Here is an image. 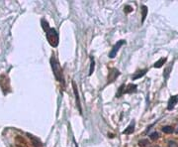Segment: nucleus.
Segmentation results:
<instances>
[{"instance_id": "3", "label": "nucleus", "mask_w": 178, "mask_h": 147, "mask_svg": "<svg viewBox=\"0 0 178 147\" xmlns=\"http://www.w3.org/2000/svg\"><path fill=\"white\" fill-rule=\"evenodd\" d=\"M0 88H2L3 94H6L10 91V81L6 75L0 76Z\"/></svg>"}, {"instance_id": "16", "label": "nucleus", "mask_w": 178, "mask_h": 147, "mask_svg": "<svg viewBox=\"0 0 178 147\" xmlns=\"http://www.w3.org/2000/svg\"><path fill=\"white\" fill-rule=\"evenodd\" d=\"M94 68H95V62H94L93 57H91V60H90V70H89V76H91V75L93 74Z\"/></svg>"}, {"instance_id": "22", "label": "nucleus", "mask_w": 178, "mask_h": 147, "mask_svg": "<svg viewBox=\"0 0 178 147\" xmlns=\"http://www.w3.org/2000/svg\"><path fill=\"white\" fill-rule=\"evenodd\" d=\"M169 71H170V68H168V69H167V70H166V72H165V78L168 77V75H169L168 72H169Z\"/></svg>"}, {"instance_id": "12", "label": "nucleus", "mask_w": 178, "mask_h": 147, "mask_svg": "<svg viewBox=\"0 0 178 147\" xmlns=\"http://www.w3.org/2000/svg\"><path fill=\"white\" fill-rule=\"evenodd\" d=\"M29 135V137L31 138V140H32V144L34 145V147H40V146H42V143H41V141L38 138L36 137H34L33 135H31V134H28Z\"/></svg>"}, {"instance_id": "5", "label": "nucleus", "mask_w": 178, "mask_h": 147, "mask_svg": "<svg viewBox=\"0 0 178 147\" xmlns=\"http://www.w3.org/2000/svg\"><path fill=\"white\" fill-rule=\"evenodd\" d=\"M126 42L124 40H120V41H118L117 43L115 44V46L113 47V49L111 50V52L109 53V57L111 58V59H113V58H115L116 57V55H117V53H118V51H119V49L121 48L123 45H124Z\"/></svg>"}, {"instance_id": "21", "label": "nucleus", "mask_w": 178, "mask_h": 147, "mask_svg": "<svg viewBox=\"0 0 178 147\" xmlns=\"http://www.w3.org/2000/svg\"><path fill=\"white\" fill-rule=\"evenodd\" d=\"M124 11H125L126 13H130V12H132V11H133V7H132V6H130V5H127V6H125Z\"/></svg>"}, {"instance_id": "4", "label": "nucleus", "mask_w": 178, "mask_h": 147, "mask_svg": "<svg viewBox=\"0 0 178 147\" xmlns=\"http://www.w3.org/2000/svg\"><path fill=\"white\" fill-rule=\"evenodd\" d=\"M120 76V72L119 70L115 69V68H111L109 69V74H108V84L113 83L116 78Z\"/></svg>"}, {"instance_id": "14", "label": "nucleus", "mask_w": 178, "mask_h": 147, "mask_svg": "<svg viewBox=\"0 0 178 147\" xmlns=\"http://www.w3.org/2000/svg\"><path fill=\"white\" fill-rule=\"evenodd\" d=\"M141 10H142V22L143 23V22H145V20H146V15H148V11H149V9H148V7H146V5H143Z\"/></svg>"}, {"instance_id": "20", "label": "nucleus", "mask_w": 178, "mask_h": 147, "mask_svg": "<svg viewBox=\"0 0 178 147\" xmlns=\"http://www.w3.org/2000/svg\"><path fill=\"white\" fill-rule=\"evenodd\" d=\"M168 147H178V143L175 141H172V140H170L168 142Z\"/></svg>"}, {"instance_id": "2", "label": "nucleus", "mask_w": 178, "mask_h": 147, "mask_svg": "<svg viewBox=\"0 0 178 147\" xmlns=\"http://www.w3.org/2000/svg\"><path fill=\"white\" fill-rule=\"evenodd\" d=\"M51 65H52V69L54 72V78H57V81H59L60 83L63 84V69H61V66L57 60V58L53 55L52 58H51Z\"/></svg>"}, {"instance_id": "10", "label": "nucleus", "mask_w": 178, "mask_h": 147, "mask_svg": "<svg viewBox=\"0 0 178 147\" xmlns=\"http://www.w3.org/2000/svg\"><path fill=\"white\" fill-rule=\"evenodd\" d=\"M146 72H148V70H146V69H143V70H141V71H138V72H137V73H135V75L133 76V80L135 81V80H138V78L143 77V76H145V75L146 74Z\"/></svg>"}, {"instance_id": "19", "label": "nucleus", "mask_w": 178, "mask_h": 147, "mask_svg": "<svg viewBox=\"0 0 178 147\" xmlns=\"http://www.w3.org/2000/svg\"><path fill=\"white\" fill-rule=\"evenodd\" d=\"M149 137H150V139H152V140H156L157 138L159 137V135H158V133H157V132H153V133H152V134L149 135Z\"/></svg>"}, {"instance_id": "15", "label": "nucleus", "mask_w": 178, "mask_h": 147, "mask_svg": "<svg viewBox=\"0 0 178 147\" xmlns=\"http://www.w3.org/2000/svg\"><path fill=\"white\" fill-rule=\"evenodd\" d=\"M125 88H126L125 85H122L121 87L119 88V90H118V93L116 94V97H121L122 95L125 94Z\"/></svg>"}, {"instance_id": "9", "label": "nucleus", "mask_w": 178, "mask_h": 147, "mask_svg": "<svg viewBox=\"0 0 178 147\" xmlns=\"http://www.w3.org/2000/svg\"><path fill=\"white\" fill-rule=\"evenodd\" d=\"M137 91V85L134 84H130L127 85L126 90H125V94H133Z\"/></svg>"}, {"instance_id": "13", "label": "nucleus", "mask_w": 178, "mask_h": 147, "mask_svg": "<svg viewBox=\"0 0 178 147\" xmlns=\"http://www.w3.org/2000/svg\"><path fill=\"white\" fill-rule=\"evenodd\" d=\"M166 61H167L166 58H161V59H159L158 61H157V62H155V64L153 65V67L157 68V69H158V68H161L163 65L165 64Z\"/></svg>"}, {"instance_id": "18", "label": "nucleus", "mask_w": 178, "mask_h": 147, "mask_svg": "<svg viewBox=\"0 0 178 147\" xmlns=\"http://www.w3.org/2000/svg\"><path fill=\"white\" fill-rule=\"evenodd\" d=\"M162 131L164 133H172L174 131V129H173L172 126L167 125V126H163V127H162Z\"/></svg>"}, {"instance_id": "24", "label": "nucleus", "mask_w": 178, "mask_h": 147, "mask_svg": "<svg viewBox=\"0 0 178 147\" xmlns=\"http://www.w3.org/2000/svg\"><path fill=\"white\" fill-rule=\"evenodd\" d=\"M177 132H178V129H177Z\"/></svg>"}, {"instance_id": "23", "label": "nucleus", "mask_w": 178, "mask_h": 147, "mask_svg": "<svg viewBox=\"0 0 178 147\" xmlns=\"http://www.w3.org/2000/svg\"><path fill=\"white\" fill-rule=\"evenodd\" d=\"M153 147H159V146H153Z\"/></svg>"}, {"instance_id": "8", "label": "nucleus", "mask_w": 178, "mask_h": 147, "mask_svg": "<svg viewBox=\"0 0 178 147\" xmlns=\"http://www.w3.org/2000/svg\"><path fill=\"white\" fill-rule=\"evenodd\" d=\"M178 102V94L177 95H173V97H171L169 98V101H168V105H167V108L171 110V109H173L174 107L176 105V104Z\"/></svg>"}, {"instance_id": "17", "label": "nucleus", "mask_w": 178, "mask_h": 147, "mask_svg": "<svg viewBox=\"0 0 178 147\" xmlns=\"http://www.w3.org/2000/svg\"><path fill=\"white\" fill-rule=\"evenodd\" d=\"M139 145L141 147H149V142L146 139H142L139 141Z\"/></svg>"}, {"instance_id": "11", "label": "nucleus", "mask_w": 178, "mask_h": 147, "mask_svg": "<svg viewBox=\"0 0 178 147\" xmlns=\"http://www.w3.org/2000/svg\"><path fill=\"white\" fill-rule=\"evenodd\" d=\"M134 130H135V122L133 121L132 123L123 131V134H131V133L134 132Z\"/></svg>"}, {"instance_id": "6", "label": "nucleus", "mask_w": 178, "mask_h": 147, "mask_svg": "<svg viewBox=\"0 0 178 147\" xmlns=\"http://www.w3.org/2000/svg\"><path fill=\"white\" fill-rule=\"evenodd\" d=\"M72 88H73V93L75 95V100H76V105L78 107V110H79L80 113H82V109H81V104H80V100H79V94H78V91H77V87L75 85L74 81H72Z\"/></svg>"}, {"instance_id": "7", "label": "nucleus", "mask_w": 178, "mask_h": 147, "mask_svg": "<svg viewBox=\"0 0 178 147\" xmlns=\"http://www.w3.org/2000/svg\"><path fill=\"white\" fill-rule=\"evenodd\" d=\"M15 143L17 147H29L28 142H27L25 138L22 137V136H17L15 138Z\"/></svg>"}, {"instance_id": "1", "label": "nucleus", "mask_w": 178, "mask_h": 147, "mask_svg": "<svg viewBox=\"0 0 178 147\" xmlns=\"http://www.w3.org/2000/svg\"><path fill=\"white\" fill-rule=\"evenodd\" d=\"M42 26L44 30V32H46V36H47V40L49 44L52 47H57L59 45V34H57V30L54 29V28H51L49 26V23H48L44 19H42Z\"/></svg>"}]
</instances>
